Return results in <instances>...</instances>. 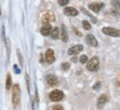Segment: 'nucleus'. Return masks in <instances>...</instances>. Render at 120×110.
<instances>
[{
	"mask_svg": "<svg viewBox=\"0 0 120 110\" xmlns=\"http://www.w3.org/2000/svg\"><path fill=\"white\" fill-rule=\"evenodd\" d=\"M20 87L19 85H15L12 87V103H13V108L17 109L19 105H20Z\"/></svg>",
	"mask_w": 120,
	"mask_h": 110,
	"instance_id": "nucleus-1",
	"label": "nucleus"
},
{
	"mask_svg": "<svg viewBox=\"0 0 120 110\" xmlns=\"http://www.w3.org/2000/svg\"><path fill=\"white\" fill-rule=\"evenodd\" d=\"M87 68L90 71H97L99 69V59L98 57H94L87 62Z\"/></svg>",
	"mask_w": 120,
	"mask_h": 110,
	"instance_id": "nucleus-2",
	"label": "nucleus"
},
{
	"mask_svg": "<svg viewBox=\"0 0 120 110\" xmlns=\"http://www.w3.org/2000/svg\"><path fill=\"white\" fill-rule=\"evenodd\" d=\"M64 92L62 91H60V90H53V91H51L50 92V95H49V99L51 100V101H60L62 98H64Z\"/></svg>",
	"mask_w": 120,
	"mask_h": 110,
	"instance_id": "nucleus-3",
	"label": "nucleus"
},
{
	"mask_svg": "<svg viewBox=\"0 0 120 110\" xmlns=\"http://www.w3.org/2000/svg\"><path fill=\"white\" fill-rule=\"evenodd\" d=\"M55 15L53 12H50V11H48V12H45L42 13V16H41V21L43 23H50V22L55 21Z\"/></svg>",
	"mask_w": 120,
	"mask_h": 110,
	"instance_id": "nucleus-4",
	"label": "nucleus"
},
{
	"mask_svg": "<svg viewBox=\"0 0 120 110\" xmlns=\"http://www.w3.org/2000/svg\"><path fill=\"white\" fill-rule=\"evenodd\" d=\"M102 32L105 34L111 36V37H119V36H120V31H119V30L115 29V28H110V27H106V28H103Z\"/></svg>",
	"mask_w": 120,
	"mask_h": 110,
	"instance_id": "nucleus-5",
	"label": "nucleus"
},
{
	"mask_svg": "<svg viewBox=\"0 0 120 110\" xmlns=\"http://www.w3.org/2000/svg\"><path fill=\"white\" fill-rule=\"evenodd\" d=\"M56 60V57H55V52L52 49H48L46 51V61L48 64H53Z\"/></svg>",
	"mask_w": 120,
	"mask_h": 110,
	"instance_id": "nucleus-6",
	"label": "nucleus"
},
{
	"mask_svg": "<svg viewBox=\"0 0 120 110\" xmlns=\"http://www.w3.org/2000/svg\"><path fill=\"white\" fill-rule=\"evenodd\" d=\"M86 41H87V43H88L89 46H91V47H97L98 46V41H97V39L94 38V34H87Z\"/></svg>",
	"mask_w": 120,
	"mask_h": 110,
	"instance_id": "nucleus-7",
	"label": "nucleus"
},
{
	"mask_svg": "<svg viewBox=\"0 0 120 110\" xmlns=\"http://www.w3.org/2000/svg\"><path fill=\"white\" fill-rule=\"evenodd\" d=\"M82 49H83V47H82L81 45L73 46V47H71V48H70V49L68 50V55H70V56L77 55V53H79L80 51H82Z\"/></svg>",
	"mask_w": 120,
	"mask_h": 110,
	"instance_id": "nucleus-8",
	"label": "nucleus"
},
{
	"mask_svg": "<svg viewBox=\"0 0 120 110\" xmlns=\"http://www.w3.org/2000/svg\"><path fill=\"white\" fill-rule=\"evenodd\" d=\"M64 15H67V16H70V17H75V16H78V10L76 8H73V7H67V8H64Z\"/></svg>",
	"mask_w": 120,
	"mask_h": 110,
	"instance_id": "nucleus-9",
	"label": "nucleus"
},
{
	"mask_svg": "<svg viewBox=\"0 0 120 110\" xmlns=\"http://www.w3.org/2000/svg\"><path fill=\"white\" fill-rule=\"evenodd\" d=\"M40 31H41V34H42L43 36H49V34H51V31H52L51 25H50V23H45Z\"/></svg>",
	"mask_w": 120,
	"mask_h": 110,
	"instance_id": "nucleus-10",
	"label": "nucleus"
},
{
	"mask_svg": "<svg viewBox=\"0 0 120 110\" xmlns=\"http://www.w3.org/2000/svg\"><path fill=\"white\" fill-rule=\"evenodd\" d=\"M88 7H89V9H90V10H92L94 12L98 13L99 11H100V10L105 7V4H96V2H94V4H90Z\"/></svg>",
	"mask_w": 120,
	"mask_h": 110,
	"instance_id": "nucleus-11",
	"label": "nucleus"
},
{
	"mask_svg": "<svg viewBox=\"0 0 120 110\" xmlns=\"http://www.w3.org/2000/svg\"><path fill=\"white\" fill-rule=\"evenodd\" d=\"M47 83L50 87H55L58 85V78L53 75H49V76H47Z\"/></svg>",
	"mask_w": 120,
	"mask_h": 110,
	"instance_id": "nucleus-12",
	"label": "nucleus"
},
{
	"mask_svg": "<svg viewBox=\"0 0 120 110\" xmlns=\"http://www.w3.org/2000/svg\"><path fill=\"white\" fill-rule=\"evenodd\" d=\"M60 36H61V40H62L64 42H67V41H68V31H67V28H66L64 25H61Z\"/></svg>",
	"mask_w": 120,
	"mask_h": 110,
	"instance_id": "nucleus-13",
	"label": "nucleus"
},
{
	"mask_svg": "<svg viewBox=\"0 0 120 110\" xmlns=\"http://www.w3.org/2000/svg\"><path fill=\"white\" fill-rule=\"evenodd\" d=\"M108 101V96L107 95H101L98 99V108H102Z\"/></svg>",
	"mask_w": 120,
	"mask_h": 110,
	"instance_id": "nucleus-14",
	"label": "nucleus"
},
{
	"mask_svg": "<svg viewBox=\"0 0 120 110\" xmlns=\"http://www.w3.org/2000/svg\"><path fill=\"white\" fill-rule=\"evenodd\" d=\"M51 38L52 39H58L60 36V31H59V28H53L51 31Z\"/></svg>",
	"mask_w": 120,
	"mask_h": 110,
	"instance_id": "nucleus-15",
	"label": "nucleus"
},
{
	"mask_svg": "<svg viewBox=\"0 0 120 110\" xmlns=\"http://www.w3.org/2000/svg\"><path fill=\"white\" fill-rule=\"evenodd\" d=\"M12 87V81H11V76L8 75L7 76V81H6V89L7 90H10Z\"/></svg>",
	"mask_w": 120,
	"mask_h": 110,
	"instance_id": "nucleus-16",
	"label": "nucleus"
},
{
	"mask_svg": "<svg viewBox=\"0 0 120 110\" xmlns=\"http://www.w3.org/2000/svg\"><path fill=\"white\" fill-rule=\"evenodd\" d=\"M82 27H83V29H86V30H90V29H91V26H90V23L88 21H86V20H83V21H82Z\"/></svg>",
	"mask_w": 120,
	"mask_h": 110,
	"instance_id": "nucleus-17",
	"label": "nucleus"
},
{
	"mask_svg": "<svg viewBox=\"0 0 120 110\" xmlns=\"http://www.w3.org/2000/svg\"><path fill=\"white\" fill-rule=\"evenodd\" d=\"M111 4H112V7H115V8H117V9H120V1L119 0H113L111 2Z\"/></svg>",
	"mask_w": 120,
	"mask_h": 110,
	"instance_id": "nucleus-18",
	"label": "nucleus"
},
{
	"mask_svg": "<svg viewBox=\"0 0 120 110\" xmlns=\"http://www.w3.org/2000/svg\"><path fill=\"white\" fill-rule=\"evenodd\" d=\"M4 43H6V47H7V56H8V58H9V56H10V43H9L8 39L4 41Z\"/></svg>",
	"mask_w": 120,
	"mask_h": 110,
	"instance_id": "nucleus-19",
	"label": "nucleus"
},
{
	"mask_svg": "<svg viewBox=\"0 0 120 110\" xmlns=\"http://www.w3.org/2000/svg\"><path fill=\"white\" fill-rule=\"evenodd\" d=\"M80 62H81V64H86V62H88V57H87L86 55H83V56H81V57H80Z\"/></svg>",
	"mask_w": 120,
	"mask_h": 110,
	"instance_id": "nucleus-20",
	"label": "nucleus"
},
{
	"mask_svg": "<svg viewBox=\"0 0 120 110\" xmlns=\"http://www.w3.org/2000/svg\"><path fill=\"white\" fill-rule=\"evenodd\" d=\"M17 55H18V58H19V62H20V66H23V60H22V56H21V53H20V51L18 50L17 51Z\"/></svg>",
	"mask_w": 120,
	"mask_h": 110,
	"instance_id": "nucleus-21",
	"label": "nucleus"
},
{
	"mask_svg": "<svg viewBox=\"0 0 120 110\" xmlns=\"http://www.w3.org/2000/svg\"><path fill=\"white\" fill-rule=\"evenodd\" d=\"M69 68H70V64H69L68 62H64V64H61V69H62V70H68Z\"/></svg>",
	"mask_w": 120,
	"mask_h": 110,
	"instance_id": "nucleus-22",
	"label": "nucleus"
},
{
	"mask_svg": "<svg viewBox=\"0 0 120 110\" xmlns=\"http://www.w3.org/2000/svg\"><path fill=\"white\" fill-rule=\"evenodd\" d=\"M26 82H27V89H28V92L30 93V81H29V76L26 73Z\"/></svg>",
	"mask_w": 120,
	"mask_h": 110,
	"instance_id": "nucleus-23",
	"label": "nucleus"
},
{
	"mask_svg": "<svg viewBox=\"0 0 120 110\" xmlns=\"http://www.w3.org/2000/svg\"><path fill=\"white\" fill-rule=\"evenodd\" d=\"M58 2L60 6H66V4H68L69 0H58Z\"/></svg>",
	"mask_w": 120,
	"mask_h": 110,
	"instance_id": "nucleus-24",
	"label": "nucleus"
},
{
	"mask_svg": "<svg viewBox=\"0 0 120 110\" xmlns=\"http://www.w3.org/2000/svg\"><path fill=\"white\" fill-rule=\"evenodd\" d=\"M100 86H101V82H96L94 85V90H98V89L100 88Z\"/></svg>",
	"mask_w": 120,
	"mask_h": 110,
	"instance_id": "nucleus-25",
	"label": "nucleus"
},
{
	"mask_svg": "<svg viewBox=\"0 0 120 110\" xmlns=\"http://www.w3.org/2000/svg\"><path fill=\"white\" fill-rule=\"evenodd\" d=\"M52 110H64V108H62L61 106H56Z\"/></svg>",
	"mask_w": 120,
	"mask_h": 110,
	"instance_id": "nucleus-26",
	"label": "nucleus"
},
{
	"mask_svg": "<svg viewBox=\"0 0 120 110\" xmlns=\"http://www.w3.org/2000/svg\"><path fill=\"white\" fill-rule=\"evenodd\" d=\"M39 101V99H38V90H36V102L38 103Z\"/></svg>",
	"mask_w": 120,
	"mask_h": 110,
	"instance_id": "nucleus-27",
	"label": "nucleus"
},
{
	"mask_svg": "<svg viewBox=\"0 0 120 110\" xmlns=\"http://www.w3.org/2000/svg\"><path fill=\"white\" fill-rule=\"evenodd\" d=\"M73 30H75V32H76V34H77L78 36H79V37H81V34H80V32H79V31H78V30L76 29V28H73Z\"/></svg>",
	"mask_w": 120,
	"mask_h": 110,
	"instance_id": "nucleus-28",
	"label": "nucleus"
},
{
	"mask_svg": "<svg viewBox=\"0 0 120 110\" xmlns=\"http://www.w3.org/2000/svg\"><path fill=\"white\" fill-rule=\"evenodd\" d=\"M13 69H16V72H17V73H19V72H20V70L18 69V67H17V66H16V64L13 66Z\"/></svg>",
	"mask_w": 120,
	"mask_h": 110,
	"instance_id": "nucleus-29",
	"label": "nucleus"
},
{
	"mask_svg": "<svg viewBox=\"0 0 120 110\" xmlns=\"http://www.w3.org/2000/svg\"><path fill=\"white\" fill-rule=\"evenodd\" d=\"M77 57H72V58H71V61H72V62H77Z\"/></svg>",
	"mask_w": 120,
	"mask_h": 110,
	"instance_id": "nucleus-30",
	"label": "nucleus"
},
{
	"mask_svg": "<svg viewBox=\"0 0 120 110\" xmlns=\"http://www.w3.org/2000/svg\"><path fill=\"white\" fill-rule=\"evenodd\" d=\"M0 16H1V7H0Z\"/></svg>",
	"mask_w": 120,
	"mask_h": 110,
	"instance_id": "nucleus-31",
	"label": "nucleus"
},
{
	"mask_svg": "<svg viewBox=\"0 0 120 110\" xmlns=\"http://www.w3.org/2000/svg\"><path fill=\"white\" fill-rule=\"evenodd\" d=\"M118 85H119V86H120V81H119V82H118Z\"/></svg>",
	"mask_w": 120,
	"mask_h": 110,
	"instance_id": "nucleus-32",
	"label": "nucleus"
}]
</instances>
